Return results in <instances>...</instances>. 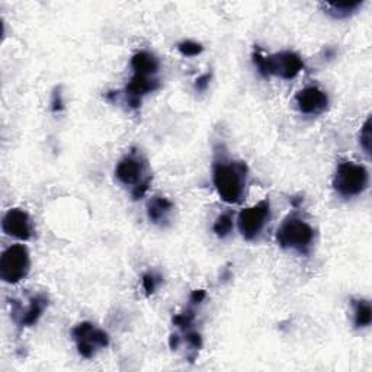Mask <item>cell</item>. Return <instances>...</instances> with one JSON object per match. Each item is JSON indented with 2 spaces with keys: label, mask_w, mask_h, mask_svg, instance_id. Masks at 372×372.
Returning <instances> with one entry per match:
<instances>
[{
  "label": "cell",
  "mask_w": 372,
  "mask_h": 372,
  "mask_svg": "<svg viewBox=\"0 0 372 372\" xmlns=\"http://www.w3.org/2000/svg\"><path fill=\"white\" fill-rule=\"evenodd\" d=\"M207 299V292L204 289H196L191 295V303L192 304H201Z\"/></svg>",
  "instance_id": "25"
},
{
  "label": "cell",
  "mask_w": 372,
  "mask_h": 372,
  "mask_svg": "<svg viewBox=\"0 0 372 372\" xmlns=\"http://www.w3.org/2000/svg\"><path fill=\"white\" fill-rule=\"evenodd\" d=\"M2 230L6 236L20 241H28L32 239L34 226L32 220L27 211L20 208H11L2 220Z\"/></svg>",
  "instance_id": "9"
},
{
  "label": "cell",
  "mask_w": 372,
  "mask_h": 372,
  "mask_svg": "<svg viewBox=\"0 0 372 372\" xmlns=\"http://www.w3.org/2000/svg\"><path fill=\"white\" fill-rule=\"evenodd\" d=\"M48 306V299L44 294H37L30 299L27 306H22L18 301H12V317L15 323L20 328H31L38 323Z\"/></svg>",
  "instance_id": "11"
},
{
  "label": "cell",
  "mask_w": 372,
  "mask_h": 372,
  "mask_svg": "<svg viewBox=\"0 0 372 372\" xmlns=\"http://www.w3.org/2000/svg\"><path fill=\"white\" fill-rule=\"evenodd\" d=\"M31 270V256L27 246L12 244L0 258V278L4 282L16 285L28 277Z\"/></svg>",
  "instance_id": "5"
},
{
  "label": "cell",
  "mask_w": 372,
  "mask_h": 372,
  "mask_svg": "<svg viewBox=\"0 0 372 372\" xmlns=\"http://www.w3.org/2000/svg\"><path fill=\"white\" fill-rule=\"evenodd\" d=\"M52 109L53 112H60L64 109V99L60 89H56L52 96Z\"/></svg>",
  "instance_id": "22"
},
{
  "label": "cell",
  "mask_w": 372,
  "mask_h": 372,
  "mask_svg": "<svg viewBox=\"0 0 372 372\" xmlns=\"http://www.w3.org/2000/svg\"><path fill=\"white\" fill-rule=\"evenodd\" d=\"M210 82H211V73H204L203 76H200L195 80V89L198 92H204L210 86Z\"/></svg>",
  "instance_id": "24"
},
{
  "label": "cell",
  "mask_w": 372,
  "mask_h": 372,
  "mask_svg": "<svg viewBox=\"0 0 372 372\" xmlns=\"http://www.w3.org/2000/svg\"><path fill=\"white\" fill-rule=\"evenodd\" d=\"M195 320V314L193 311H186V313H182V314H178L175 318H173V323H175L176 326L185 329V328H189Z\"/></svg>",
  "instance_id": "21"
},
{
  "label": "cell",
  "mask_w": 372,
  "mask_h": 372,
  "mask_svg": "<svg viewBox=\"0 0 372 372\" xmlns=\"http://www.w3.org/2000/svg\"><path fill=\"white\" fill-rule=\"evenodd\" d=\"M249 167L244 162L217 159L212 164V184L222 201L227 204H240L244 200Z\"/></svg>",
  "instance_id": "1"
},
{
  "label": "cell",
  "mask_w": 372,
  "mask_h": 372,
  "mask_svg": "<svg viewBox=\"0 0 372 372\" xmlns=\"http://www.w3.org/2000/svg\"><path fill=\"white\" fill-rule=\"evenodd\" d=\"M178 49H179V53L184 57H196V56H200L204 52V47L200 42H196V41L184 40L182 42L178 44Z\"/></svg>",
  "instance_id": "19"
},
{
  "label": "cell",
  "mask_w": 372,
  "mask_h": 372,
  "mask_svg": "<svg viewBox=\"0 0 372 372\" xmlns=\"http://www.w3.org/2000/svg\"><path fill=\"white\" fill-rule=\"evenodd\" d=\"M372 323V308L368 300L359 299L354 303V325L356 329L369 328Z\"/></svg>",
  "instance_id": "16"
},
{
  "label": "cell",
  "mask_w": 372,
  "mask_h": 372,
  "mask_svg": "<svg viewBox=\"0 0 372 372\" xmlns=\"http://www.w3.org/2000/svg\"><path fill=\"white\" fill-rule=\"evenodd\" d=\"M362 0H351V2H328L323 4V8L328 15L336 19H346L354 15L361 6Z\"/></svg>",
  "instance_id": "15"
},
{
  "label": "cell",
  "mask_w": 372,
  "mask_h": 372,
  "mask_svg": "<svg viewBox=\"0 0 372 372\" xmlns=\"http://www.w3.org/2000/svg\"><path fill=\"white\" fill-rule=\"evenodd\" d=\"M160 88V80L153 76H143V74H133L124 96L130 108L137 109L141 105L143 97L148 93H153Z\"/></svg>",
  "instance_id": "12"
},
{
  "label": "cell",
  "mask_w": 372,
  "mask_h": 372,
  "mask_svg": "<svg viewBox=\"0 0 372 372\" xmlns=\"http://www.w3.org/2000/svg\"><path fill=\"white\" fill-rule=\"evenodd\" d=\"M131 68L134 74H143V76L156 78L160 70V61L150 52H138L131 59Z\"/></svg>",
  "instance_id": "14"
},
{
  "label": "cell",
  "mask_w": 372,
  "mask_h": 372,
  "mask_svg": "<svg viewBox=\"0 0 372 372\" xmlns=\"http://www.w3.org/2000/svg\"><path fill=\"white\" fill-rule=\"evenodd\" d=\"M186 340L189 343L191 348H193L195 351H200L203 348V337L200 333H196V332H189L186 335Z\"/></svg>",
  "instance_id": "23"
},
{
  "label": "cell",
  "mask_w": 372,
  "mask_h": 372,
  "mask_svg": "<svg viewBox=\"0 0 372 372\" xmlns=\"http://www.w3.org/2000/svg\"><path fill=\"white\" fill-rule=\"evenodd\" d=\"M175 210V205L166 196H153L147 203V217L153 224L163 226L170 220V215Z\"/></svg>",
  "instance_id": "13"
},
{
  "label": "cell",
  "mask_w": 372,
  "mask_h": 372,
  "mask_svg": "<svg viewBox=\"0 0 372 372\" xmlns=\"http://www.w3.org/2000/svg\"><path fill=\"white\" fill-rule=\"evenodd\" d=\"M253 64L263 78H281L284 80L295 79L304 68L300 54L294 52H281L263 56L259 49L253 52Z\"/></svg>",
  "instance_id": "2"
},
{
  "label": "cell",
  "mask_w": 372,
  "mask_h": 372,
  "mask_svg": "<svg viewBox=\"0 0 372 372\" xmlns=\"http://www.w3.org/2000/svg\"><path fill=\"white\" fill-rule=\"evenodd\" d=\"M115 178L124 186H131L133 189L138 185L152 182V176L147 175V162L137 152H131L118 162Z\"/></svg>",
  "instance_id": "8"
},
{
  "label": "cell",
  "mask_w": 372,
  "mask_h": 372,
  "mask_svg": "<svg viewBox=\"0 0 372 372\" xmlns=\"http://www.w3.org/2000/svg\"><path fill=\"white\" fill-rule=\"evenodd\" d=\"M295 104L303 115L317 116L328 111L330 101L323 89L318 86H307L296 93Z\"/></svg>",
  "instance_id": "10"
},
{
  "label": "cell",
  "mask_w": 372,
  "mask_h": 372,
  "mask_svg": "<svg viewBox=\"0 0 372 372\" xmlns=\"http://www.w3.org/2000/svg\"><path fill=\"white\" fill-rule=\"evenodd\" d=\"M369 185V173L365 166L344 160L336 167L333 188L342 198H355L362 195Z\"/></svg>",
  "instance_id": "4"
},
{
  "label": "cell",
  "mask_w": 372,
  "mask_h": 372,
  "mask_svg": "<svg viewBox=\"0 0 372 372\" xmlns=\"http://www.w3.org/2000/svg\"><path fill=\"white\" fill-rule=\"evenodd\" d=\"M270 221V203L266 200L259 201L258 204L247 207L240 211L237 218L239 232L247 241H253L260 237Z\"/></svg>",
  "instance_id": "6"
},
{
  "label": "cell",
  "mask_w": 372,
  "mask_h": 372,
  "mask_svg": "<svg viewBox=\"0 0 372 372\" xmlns=\"http://www.w3.org/2000/svg\"><path fill=\"white\" fill-rule=\"evenodd\" d=\"M234 229V217L232 212H222L217 217L214 226H212V232L215 233L217 237L220 239H226L232 234Z\"/></svg>",
  "instance_id": "17"
},
{
  "label": "cell",
  "mask_w": 372,
  "mask_h": 372,
  "mask_svg": "<svg viewBox=\"0 0 372 372\" xmlns=\"http://www.w3.org/2000/svg\"><path fill=\"white\" fill-rule=\"evenodd\" d=\"M359 143L361 147L364 148V152L366 155L371 153V118H368L365 121V124L361 128V134H359Z\"/></svg>",
  "instance_id": "20"
},
{
  "label": "cell",
  "mask_w": 372,
  "mask_h": 372,
  "mask_svg": "<svg viewBox=\"0 0 372 372\" xmlns=\"http://www.w3.org/2000/svg\"><path fill=\"white\" fill-rule=\"evenodd\" d=\"M162 282H163L162 277L155 274V272H145V274L141 278V287H143L145 295L155 294Z\"/></svg>",
  "instance_id": "18"
},
{
  "label": "cell",
  "mask_w": 372,
  "mask_h": 372,
  "mask_svg": "<svg viewBox=\"0 0 372 372\" xmlns=\"http://www.w3.org/2000/svg\"><path fill=\"white\" fill-rule=\"evenodd\" d=\"M316 239L314 229L296 215L287 217L277 232V243L282 249L308 255Z\"/></svg>",
  "instance_id": "3"
},
{
  "label": "cell",
  "mask_w": 372,
  "mask_h": 372,
  "mask_svg": "<svg viewBox=\"0 0 372 372\" xmlns=\"http://www.w3.org/2000/svg\"><path fill=\"white\" fill-rule=\"evenodd\" d=\"M71 336L80 356L90 359L99 351L108 348L109 336L102 329L96 328L90 321H82L71 330Z\"/></svg>",
  "instance_id": "7"
}]
</instances>
